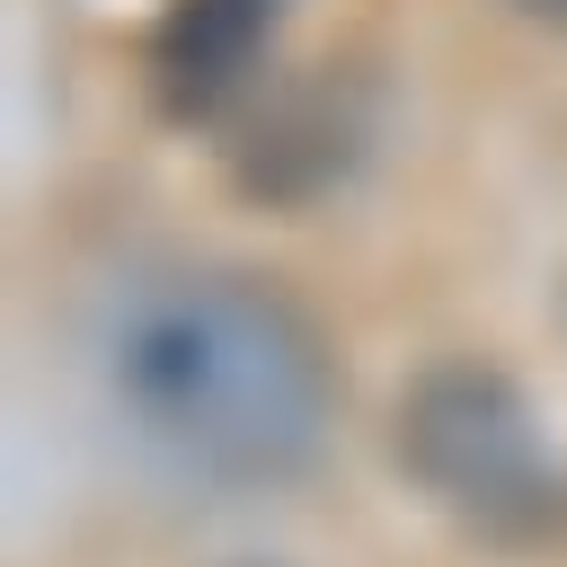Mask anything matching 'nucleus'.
Returning <instances> with one entry per match:
<instances>
[{
  "instance_id": "obj_1",
  "label": "nucleus",
  "mask_w": 567,
  "mask_h": 567,
  "mask_svg": "<svg viewBox=\"0 0 567 567\" xmlns=\"http://www.w3.org/2000/svg\"><path fill=\"white\" fill-rule=\"evenodd\" d=\"M106 390L151 452L195 478H292L337 408L319 328L257 275L142 284L106 337Z\"/></svg>"
},
{
  "instance_id": "obj_2",
  "label": "nucleus",
  "mask_w": 567,
  "mask_h": 567,
  "mask_svg": "<svg viewBox=\"0 0 567 567\" xmlns=\"http://www.w3.org/2000/svg\"><path fill=\"white\" fill-rule=\"evenodd\" d=\"M408 478L487 540H540L567 523V470L532 416V399L496 363H434L399 399Z\"/></svg>"
},
{
  "instance_id": "obj_3",
  "label": "nucleus",
  "mask_w": 567,
  "mask_h": 567,
  "mask_svg": "<svg viewBox=\"0 0 567 567\" xmlns=\"http://www.w3.org/2000/svg\"><path fill=\"white\" fill-rule=\"evenodd\" d=\"M363 133H372L363 89L337 80V71H310V80L275 89V97L248 115L230 168H239V186L266 195V204H310L319 186H337V177L363 159Z\"/></svg>"
},
{
  "instance_id": "obj_4",
  "label": "nucleus",
  "mask_w": 567,
  "mask_h": 567,
  "mask_svg": "<svg viewBox=\"0 0 567 567\" xmlns=\"http://www.w3.org/2000/svg\"><path fill=\"white\" fill-rule=\"evenodd\" d=\"M275 18H284V0H168L159 27H151V97H159V115L213 124L230 97H248Z\"/></svg>"
},
{
  "instance_id": "obj_5",
  "label": "nucleus",
  "mask_w": 567,
  "mask_h": 567,
  "mask_svg": "<svg viewBox=\"0 0 567 567\" xmlns=\"http://www.w3.org/2000/svg\"><path fill=\"white\" fill-rule=\"evenodd\" d=\"M514 9H532V18H549V27H567V0H514Z\"/></svg>"
}]
</instances>
